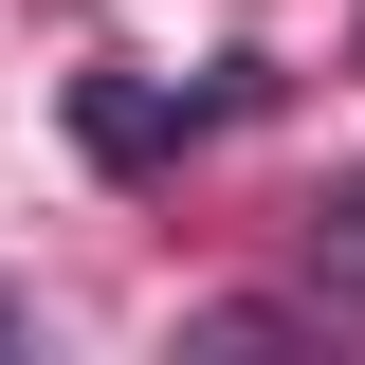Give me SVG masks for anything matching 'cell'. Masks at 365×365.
I'll list each match as a JSON object with an SVG mask.
<instances>
[{"label": "cell", "instance_id": "cell-1", "mask_svg": "<svg viewBox=\"0 0 365 365\" xmlns=\"http://www.w3.org/2000/svg\"><path fill=\"white\" fill-rule=\"evenodd\" d=\"M220 110H256V73H201V91H128V73H91V91H73V146H91V165H165V146L220 128Z\"/></svg>", "mask_w": 365, "mask_h": 365}, {"label": "cell", "instance_id": "cell-2", "mask_svg": "<svg viewBox=\"0 0 365 365\" xmlns=\"http://www.w3.org/2000/svg\"><path fill=\"white\" fill-rule=\"evenodd\" d=\"M311 274H329V292H365V165L311 201Z\"/></svg>", "mask_w": 365, "mask_h": 365}]
</instances>
